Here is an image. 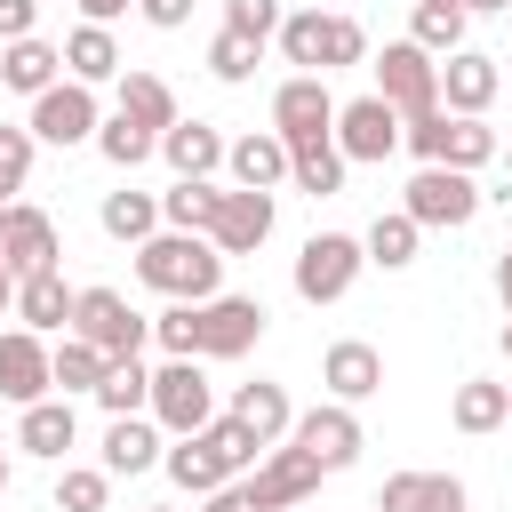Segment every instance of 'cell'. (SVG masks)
<instances>
[{
    "mask_svg": "<svg viewBox=\"0 0 512 512\" xmlns=\"http://www.w3.org/2000/svg\"><path fill=\"white\" fill-rule=\"evenodd\" d=\"M152 416H160L168 440L200 432V424L216 416V384H208V368H200V360H160V368H152Z\"/></svg>",
    "mask_w": 512,
    "mask_h": 512,
    "instance_id": "6",
    "label": "cell"
},
{
    "mask_svg": "<svg viewBox=\"0 0 512 512\" xmlns=\"http://www.w3.org/2000/svg\"><path fill=\"white\" fill-rule=\"evenodd\" d=\"M224 168H232V184H248V192H280V184H288V136H280V128H248V136H232Z\"/></svg>",
    "mask_w": 512,
    "mask_h": 512,
    "instance_id": "20",
    "label": "cell"
},
{
    "mask_svg": "<svg viewBox=\"0 0 512 512\" xmlns=\"http://www.w3.org/2000/svg\"><path fill=\"white\" fill-rule=\"evenodd\" d=\"M504 168H512V144H504Z\"/></svg>",
    "mask_w": 512,
    "mask_h": 512,
    "instance_id": "57",
    "label": "cell"
},
{
    "mask_svg": "<svg viewBox=\"0 0 512 512\" xmlns=\"http://www.w3.org/2000/svg\"><path fill=\"white\" fill-rule=\"evenodd\" d=\"M288 512H296V504H288Z\"/></svg>",
    "mask_w": 512,
    "mask_h": 512,
    "instance_id": "58",
    "label": "cell"
},
{
    "mask_svg": "<svg viewBox=\"0 0 512 512\" xmlns=\"http://www.w3.org/2000/svg\"><path fill=\"white\" fill-rule=\"evenodd\" d=\"M136 16H144L152 32H184V24H192V0H144Z\"/></svg>",
    "mask_w": 512,
    "mask_h": 512,
    "instance_id": "47",
    "label": "cell"
},
{
    "mask_svg": "<svg viewBox=\"0 0 512 512\" xmlns=\"http://www.w3.org/2000/svg\"><path fill=\"white\" fill-rule=\"evenodd\" d=\"M464 8H472V16H504L512 0H464Z\"/></svg>",
    "mask_w": 512,
    "mask_h": 512,
    "instance_id": "52",
    "label": "cell"
},
{
    "mask_svg": "<svg viewBox=\"0 0 512 512\" xmlns=\"http://www.w3.org/2000/svg\"><path fill=\"white\" fill-rule=\"evenodd\" d=\"M400 144H408L416 160H440V152H448V104H432V112H416Z\"/></svg>",
    "mask_w": 512,
    "mask_h": 512,
    "instance_id": "45",
    "label": "cell"
},
{
    "mask_svg": "<svg viewBox=\"0 0 512 512\" xmlns=\"http://www.w3.org/2000/svg\"><path fill=\"white\" fill-rule=\"evenodd\" d=\"M224 128H208V120H176V128H160V160L176 168V176H216L224 168Z\"/></svg>",
    "mask_w": 512,
    "mask_h": 512,
    "instance_id": "26",
    "label": "cell"
},
{
    "mask_svg": "<svg viewBox=\"0 0 512 512\" xmlns=\"http://www.w3.org/2000/svg\"><path fill=\"white\" fill-rule=\"evenodd\" d=\"M72 304H80V288H72L56 264L16 280V320H24V328H40V336H48V328H72Z\"/></svg>",
    "mask_w": 512,
    "mask_h": 512,
    "instance_id": "24",
    "label": "cell"
},
{
    "mask_svg": "<svg viewBox=\"0 0 512 512\" xmlns=\"http://www.w3.org/2000/svg\"><path fill=\"white\" fill-rule=\"evenodd\" d=\"M320 384H328V400H376L384 392V352L376 344H360V336H336L328 352H320Z\"/></svg>",
    "mask_w": 512,
    "mask_h": 512,
    "instance_id": "17",
    "label": "cell"
},
{
    "mask_svg": "<svg viewBox=\"0 0 512 512\" xmlns=\"http://www.w3.org/2000/svg\"><path fill=\"white\" fill-rule=\"evenodd\" d=\"M400 136H408V120H400V104H384L376 88L368 96H352V104H336V152L344 160H392L400 152Z\"/></svg>",
    "mask_w": 512,
    "mask_h": 512,
    "instance_id": "9",
    "label": "cell"
},
{
    "mask_svg": "<svg viewBox=\"0 0 512 512\" xmlns=\"http://www.w3.org/2000/svg\"><path fill=\"white\" fill-rule=\"evenodd\" d=\"M144 512H176V504H144Z\"/></svg>",
    "mask_w": 512,
    "mask_h": 512,
    "instance_id": "56",
    "label": "cell"
},
{
    "mask_svg": "<svg viewBox=\"0 0 512 512\" xmlns=\"http://www.w3.org/2000/svg\"><path fill=\"white\" fill-rule=\"evenodd\" d=\"M56 72H64V48L56 40H8L0 48V88H16V96H48L56 88Z\"/></svg>",
    "mask_w": 512,
    "mask_h": 512,
    "instance_id": "25",
    "label": "cell"
},
{
    "mask_svg": "<svg viewBox=\"0 0 512 512\" xmlns=\"http://www.w3.org/2000/svg\"><path fill=\"white\" fill-rule=\"evenodd\" d=\"M280 56H288L296 72H344V64H360V56H368V32H360L352 16L296 8V16H280Z\"/></svg>",
    "mask_w": 512,
    "mask_h": 512,
    "instance_id": "2",
    "label": "cell"
},
{
    "mask_svg": "<svg viewBox=\"0 0 512 512\" xmlns=\"http://www.w3.org/2000/svg\"><path fill=\"white\" fill-rule=\"evenodd\" d=\"M136 280H144L152 296H168V304H208L216 280H224V248H216L208 232L160 224V232L136 248Z\"/></svg>",
    "mask_w": 512,
    "mask_h": 512,
    "instance_id": "1",
    "label": "cell"
},
{
    "mask_svg": "<svg viewBox=\"0 0 512 512\" xmlns=\"http://www.w3.org/2000/svg\"><path fill=\"white\" fill-rule=\"evenodd\" d=\"M128 8H144V0H80L88 24H112V16H128Z\"/></svg>",
    "mask_w": 512,
    "mask_h": 512,
    "instance_id": "48",
    "label": "cell"
},
{
    "mask_svg": "<svg viewBox=\"0 0 512 512\" xmlns=\"http://www.w3.org/2000/svg\"><path fill=\"white\" fill-rule=\"evenodd\" d=\"M8 448H16V440H0V496H8V472H16V464H8Z\"/></svg>",
    "mask_w": 512,
    "mask_h": 512,
    "instance_id": "53",
    "label": "cell"
},
{
    "mask_svg": "<svg viewBox=\"0 0 512 512\" xmlns=\"http://www.w3.org/2000/svg\"><path fill=\"white\" fill-rule=\"evenodd\" d=\"M56 256H64L56 216H48V208H32V200H8V208H0V264L24 280V272H48Z\"/></svg>",
    "mask_w": 512,
    "mask_h": 512,
    "instance_id": "12",
    "label": "cell"
},
{
    "mask_svg": "<svg viewBox=\"0 0 512 512\" xmlns=\"http://www.w3.org/2000/svg\"><path fill=\"white\" fill-rule=\"evenodd\" d=\"M448 424L456 432H496V424H512V384H496V376H464L456 384V400H448Z\"/></svg>",
    "mask_w": 512,
    "mask_h": 512,
    "instance_id": "28",
    "label": "cell"
},
{
    "mask_svg": "<svg viewBox=\"0 0 512 512\" xmlns=\"http://www.w3.org/2000/svg\"><path fill=\"white\" fill-rule=\"evenodd\" d=\"M32 24H40V0H0V48L32 40Z\"/></svg>",
    "mask_w": 512,
    "mask_h": 512,
    "instance_id": "46",
    "label": "cell"
},
{
    "mask_svg": "<svg viewBox=\"0 0 512 512\" xmlns=\"http://www.w3.org/2000/svg\"><path fill=\"white\" fill-rule=\"evenodd\" d=\"M160 456H168L160 416H112V424H104V472H112V480H136V472H152Z\"/></svg>",
    "mask_w": 512,
    "mask_h": 512,
    "instance_id": "21",
    "label": "cell"
},
{
    "mask_svg": "<svg viewBox=\"0 0 512 512\" xmlns=\"http://www.w3.org/2000/svg\"><path fill=\"white\" fill-rule=\"evenodd\" d=\"M96 152H104L112 168H144V160L160 152V136H152L144 120H128V112H112V120L96 128Z\"/></svg>",
    "mask_w": 512,
    "mask_h": 512,
    "instance_id": "37",
    "label": "cell"
},
{
    "mask_svg": "<svg viewBox=\"0 0 512 512\" xmlns=\"http://www.w3.org/2000/svg\"><path fill=\"white\" fill-rule=\"evenodd\" d=\"M104 368H112V352H96L88 336H72L64 328V344H56V392L72 400V392H96L104 384Z\"/></svg>",
    "mask_w": 512,
    "mask_h": 512,
    "instance_id": "36",
    "label": "cell"
},
{
    "mask_svg": "<svg viewBox=\"0 0 512 512\" xmlns=\"http://www.w3.org/2000/svg\"><path fill=\"white\" fill-rule=\"evenodd\" d=\"M496 88H504L496 56H480V48L440 56V104H448V112H488V104H496Z\"/></svg>",
    "mask_w": 512,
    "mask_h": 512,
    "instance_id": "19",
    "label": "cell"
},
{
    "mask_svg": "<svg viewBox=\"0 0 512 512\" xmlns=\"http://www.w3.org/2000/svg\"><path fill=\"white\" fill-rule=\"evenodd\" d=\"M368 512H464V480L456 472H392Z\"/></svg>",
    "mask_w": 512,
    "mask_h": 512,
    "instance_id": "23",
    "label": "cell"
},
{
    "mask_svg": "<svg viewBox=\"0 0 512 512\" xmlns=\"http://www.w3.org/2000/svg\"><path fill=\"white\" fill-rule=\"evenodd\" d=\"M280 16H288L280 0H224V32H240V40H256V48L280 40Z\"/></svg>",
    "mask_w": 512,
    "mask_h": 512,
    "instance_id": "43",
    "label": "cell"
},
{
    "mask_svg": "<svg viewBox=\"0 0 512 512\" xmlns=\"http://www.w3.org/2000/svg\"><path fill=\"white\" fill-rule=\"evenodd\" d=\"M416 240H424V224H416L408 208H392V216H376V224L360 232L368 264H384V272H408V264H416Z\"/></svg>",
    "mask_w": 512,
    "mask_h": 512,
    "instance_id": "34",
    "label": "cell"
},
{
    "mask_svg": "<svg viewBox=\"0 0 512 512\" xmlns=\"http://www.w3.org/2000/svg\"><path fill=\"white\" fill-rule=\"evenodd\" d=\"M56 392V344H40V328H8L0 336V400L32 408Z\"/></svg>",
    "mask_w": 512,
    "mask_h": 512,
    "instance_id": "13",
    "label": "cell"
},
{
    "mask_svg": "<svg viewBox=\"0 0 512 512\" xmlns=\"http://www.w3.org/2000/svg\"><path fill=\"white\" fill-rule=\"evenodd\" d=\"M424 232H456V224H472L480 216V184H472V168H448V160H424L416 176H408V200H400Z\"/></svg>",
    "mask_w": 512,
    "mask_h": 512,
    "instance_id": "3",
    "label": "cell"
},
{
    "mask_svg": "<svg viewBox=\"0 0 512 512\" xmlns=\"http://www.w3.org/2000/svg\"><path fill=\"white\" fill-rule=\"evenodd\" d=\"M112 504V472L104 464H64L56 472V512H104Z\"/></svg>",
    "mask_w": 512,
    "mask_h": 512,
    "instance_id": "40",
    "label": "cell"
},
{
    "mask_svg": "<svg viewBox=\"0 0 512 512\" xmlns=\"http://www.w3.org/2000/svg\"><path fill=\"white\" fill-rule=\"evenodd\" d=\"M440 8H464V0H440ZM464 16H472V8H464Z\"/></svg>",
    "mask_w": 512,
    "mask_h": 512,
    "instance_id": "55",
    "label": "cell"
},
{
    "mask_svg": "<svg viewBox=\"0 0 512 512\" xmlns=\"http://www.w3.org/2000/svg\"><path fill=\"white\" fill-rule=\"evenodd\" d=\"M40 144H96V128H104V112H96V88L88 80H56L48 96H32V120H24Z\"/></svg>",
    "mask_w": 512,
    "mask_h": 512,
    "instance_id": "10",
    "label": "cell"
},
{
    "mask_svg": "<svg viewBox=\"0 0 512 512\" xmlns=\"http://www.w3.org/2000/svg\"><path fill=\"white\" fill-rule=\"evenodd\" d=\"M496 296H504V312H512V248L496 256Z\"/></svg>",
    "mask_w": 512,
    "mask_h": 512,
    "instance_id": "50",
    "label": "cell"
},
{
    "mask_svg": "<svg viewBox=\"0 0 512 512\" xmlns=\"http://www.w3.org/2000/svg\"><path fill=\"white\" fill-rule=\"evenodd\" d=\"M376 96L400 104V120L432 112V104H440V56L416 48V40H384V56H376Z\"/></svg>",
    "mask_w": 512,
    "mask_h": 512,
    "instance_id": "8",
    "label": "cell"
},
{
    "mask_svg": "<svg viewBox=\"0 0 512 512\" xmlns=\"http://www.w3.org/2000/svg\"><path fill=\"white\" fill-rule=\"evenodd\" d=\"M96 224H104L112 240H128V248H144V240L160 232V200H152V192H104V208H96Z\"/></svg>",
    "mask_w": 512,
    "mask_h": 512,
    "instance_id": "35",
    "label": "cell"
},
{
    "mask_svg": "<svg viewBox=\"0 0 512 512\" xmlns=\"http://www.w3.org/2000/svg\"><path fill=\"white\" fill-rule=\"evenodd\" d=\"M288 440H296V448H312V456H320V472H344V464H360V448H368V432H360V408H352V400H320V408H304Z\"/></svg>",
    "mask_w": 512,
    "mask_h": 512,
    "instance_id": "11",
    "label": "cell"
},
{
    "mask_svg": "<svg viewBox=\"0 0 512 512\" xmlns=\"http://www.w3.org/2000/svg\"><path fill=\"white\" fill-rule=\"evenodd\" d=\"M104 416H152V368H144V352H128V360H112L104 368V384L88 392Z\"/></svg>",
    "mask_w": 512,
    "mask_h": 512,
    "instance_id": "31",
    "label": "cell"
},
{
    "mask_svg": "<svg viewBox=\"0 0 512 512\" xmlns=\"http://www.w3.org/2000/svg\"><path fill=\"white\" fill-rule=\"evenodd\" d=\"M504 360H512V320H504Z\"/></svg>",
    "mask_w": 512,
    "mask_h": 512,
    "instance_id": "54",
    "label": "cell"
},
{
    "mask_svg": "<svg viewBox=\"0 0 512 512\" xmlns=\"http://www.w3.org/2000/svg\"><path fill=\"white\" fill-rule=\"evenodd\" d=\"M408 40H416V48H432V56H456V48H464V8L416 0V16H408Z\"/></svg>",
    "mask_w": 512,
    "mask_h": 512,
    "instance_id": "39",
    "label": "cell"
},
{
    "mask_svg": "<svg viewBox=\"0 0 512 512\" xmlns=\"http://www.w3.org/2000/svg\"><path fill=\"white\" fill-rule=\"evenodd\" d=\"M72 440H80V416H72V400H64V392H48V400H32V408L16 416V448H24V456H40V464H64V456H72Z\"/></svg>",
    "mask_w": 512,
    "mask_h": 512,
    "instance_id": "18",
    "label": "cell"
},
{
    "mask_svg": "<svg viewBox=\"0 0 512 512\" xmlns=\"http://www.w3.org/2000/svg\"><path fill=\"white\" fill-rule=\"evenodd\" d=\"M200 504H208V512H248V496H240V480H224V488H216V496H200Z\"/></svg>",
    "mask_w": 512,
    "mask_h": 512,
    "instance_id": "49",
    "label": "cell"
},
{
    "mask_svg": "<svg viewBox=\"0 0 512 512\" xmlns=\"http://www.w3.org/2000/svg\"><path fill=\"white\" fill-rule=\"evenodd\" d=\"M208 72H216L224 88L256 80V40H240V32H216V40H208Z\"/></svg>",
    "mask_w": 512,
    "mask_h": 512,
    "instance_id": "44",
    "label": "cell"
},
{
    "mask_svg": "<svg viewBox=\"0 0 512 512\" xmlns=\"http://www.w3.org/2000/svg\"><path fill=\"white\" fill-rule=\"evenodd\" d=\"M272 216H280V192H248V184H232L224 208H216V224H208V240H216L224 256H256V248L272 240Z\"/></svg>",
    "mask_w": 512,
    "mask_h": 512,
    "instance_id": "16",
    "label": "cell"
},
{
    "mask_svg": "<svg viewBox=\"0 0 512 512\" xmlns=\"http://www.w3.org/2000/svg\"><path fill=\"white\" fill-rule=\"evenodd\" d=\"M264 304L256 296H208L200 304V360H240V352H256V336H264Z\"/></svg>",
    "mask_w": 512,
    "mask_h": 512,
    "instance_id": "15",
    "label": "cell"
},
{
    "mask_svg": "<svg viewBox=\"0 0 512 512\" xmlns=\"http://www.w3.org/2000/svg\"><path fill=\"white\" fill-rule=\"evenodd\" d=\"M112 112H128V120H144L152 136L184 120V112H176V88H168L160 72H120V104H112Z\"/></svg>",
    "mask_w": 512,
    "mask_h": 512,
    "instance_id": "32",
    "label": "cell"
},
{
    "mask_svg": "<svg viewBox=\"0 0 512 512\" xmlns=\"http://www.w3.org/2000/svg\"><path fill=\"white\" fill-rule=\"evenodd\" d=\"M152 344H160L168 360H200V304H168V312H152Z\"/></svg>",
    "mask_w": 512,
    "mask_h": 512,
    "instance_id": "41",
    "label": "cell"
},
{
    "mask_svg": "<svg viewBox=\"0 0 512 512\" xmlns=\"http://www.w3.org/2000/svg\"><path fill=\"white\" fill-rule=\"evenodd\" d=\"M0 312H16V272L0 264Z\"/></svg>",
    "mask_w": 512,
    "mask_h": 512,
    "instance_id": "51",
    "label": "cell"
},
{
    "mask_svg": "<svg viewBox=\"0 0 512 512\" xmlns=\"http://www.w3.org/2000/svg\"><path fill=\"white\" fill-rule=\"evenodd\" d=\"M360 272H368V248H360L352 232H312V240L296 248V296H304V304H344Z\"/></svg>",
    "mask_w": 512,
    "mask_h": 512,
    "instance_id": "4",
    "label": "cell"
},
{
    "mask_svg": "<svg viewBox=\"0 0 512 512\" xmlns=\"http://www.w3.org/2000/svg\"><path fill=\"white\" fill-rule=\"evenodd\" d=\"M160 472L184 488V496H216L224 480H240L232 464H224V448L208 440V432H184V440H168V456H160Z\"/></svg>",
    "mask_w": 512,
    "mask_h": 512,
    "instance_id": "22",
    "label": "cell"
},
{
    "mask_svg": "<svg viewBox=\"0 0 512 512\" xmlns=\"http://www.w3.org/2000/svg\"><path fill=\"white\" fill-rule=\"evenodd\" d=\"M32 152H40V136H32V128H16V120H0V208L24 192V176H32Z\"/></svg>",
    "mask_w": 512,
    "mask_h": 512,
    "instance_id": "42",
    "label": "cell"
},
{
    "mask_svg": "<svg viewBox=\"0 0 512 512\" xmlns=\"http://www.w3.org/2000/svg\"><path fill=\"white\" fill-rule=\"evenodd\" d=\"M232 416H240V424H248L264 448H280V440L296 432V408H288V392H280V384H264V376L232 392Z\"/></svg>",
    "mask_w": 512,
    "mask_h": 512,
    "instance_id": "30",
    "label": "cell"
},
{
    "mask_svg": "<svg viewBox=\"0 0 512 512\" xmlns=\"http://www.w3.org/2000/svg\"><path fill=\"white\" fill-rule=\"evenodd\" d=\"M216 208H224V192H216L208 176H176V184L160 192V224H176V232H208Z\"/></svg>",
    "mask_w": 512,
    "mask_h": 512,
    "instance_id": "33",
    "label": "cell"
},
{
    "mask_svg": "<svg viewBox=\"0 0 512 512\" xmlns=\"http://www.w3.org/2000/svg\"><path fill=\"white\" fill-rule=\"evenodd\" d=\"M344 168H352V160L336 152V136H296V144H288V184L312 192V200H336V192H344Z\"/></svg>",
    "mask_w": 512,
    "mask_h": 512,
    "instance_id": "27",
    "label": "cell"
},
{
    "mask_svg": "<svg viewBox=\"0 0 512 512\" xmlns=\"http://www.w3.org/2000/svg\"><path fill=\"white\" fill-rule=\"evenodd\" d=\"M72 336H88L96 352L128 360V352H144V344H152V320H144L120 288H80V304H72Z\"/></svg>",
    "mask_w": 512,
    "mask_h": 512,
    "instance_id": "5",
    "label": "cell"
},
{
    "mask_svg": "<svg viewBox=\"0 0 512 512\" xmlns=\"http://www.w3.org/2000/svg\"><path fill=\"white\" fill-rule=\"evenodd\" d=\"M272 128L296 144V136H336V96H328V72H288L272 88Z\"/></svg>",
    "mask_w": 512,
    "mask_h": 512,
    "instance_id": "14",
    "label": "cell"
},
{
    "mask_svg": "<svg viewBox=\"0 0 512 512\" xmlns=\"http://www.w3.org/2000/svg\"><path fill=\"white\" fill-rule=\"evenodd\" d=\"M64 80H120V40H112V24H72L64 32Z\"/></svg>",
    "mask_w": 512,
    "mask_h": 512,
    "instance_id": "29",
    "label": "cell"
},
{
    "mask_svg": "<svg viewBox=\"0 0 512 512\" xmlns=\"http://www.w3.org/2000/svg\"><path fill=\"white\" fill-rule=\"evenodd\" d=\"M312 488H320V456H312V448H296V440L264 448V464H256V472H240L248 512H288V504H304Z\"/></svg>",
    "mask_w": 512,
    "mask_h": 512,
    "instance_id": "7",
    "label": "cell"
},
{
    "mask_svg": "<svg viewBox=\"0 0 512 512\" xmlns=\"http://www.w3.org/2000/svg\"><path fill=\"white\" fill-rule=\"evenodd\" d=\"M496 152H504V144H496V128H488L480 112H448V152H440L448 168H488Z\"/></svg>",
    "mask_w": 512,
    "mask_h": 512,
    "instance_id": "38",
    "label": "cell"
}]
</instances>
